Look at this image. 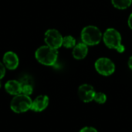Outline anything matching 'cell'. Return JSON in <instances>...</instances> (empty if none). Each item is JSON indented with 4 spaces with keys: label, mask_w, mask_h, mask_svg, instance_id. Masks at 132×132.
Returning a JSON list of instances; mask_svg holds the SVG:
<instances>
[{
    "label": "cell",
    "mask_w": 132,
    "mask_h": 132,
    "mask_svg": "<svg viewBox=\"0 0 132 132\" xmlns=\"http://www.w3.org/2000/svg\"><path fill=\"white\" fill-rule=\"evenodd\" d=\"M104 44L110 49H114L119 53L125 51V47L122 44V38L121 33L114 28L106 30L102 37Z\"/></svg>",
    "instance_id": "cell-1"
},
{
    "label": "cell",
    "mask_w": 132,
    "mask_h": 132,
    "mask_svg": "<svg viewBox=\"0 0 132 132\" xmlns=\"http://www.w3.org/2000/svg\"><path fill=\"white\" fill-rule=\"evenodd\" d=\"M57 49L52 48L49 46H42L36 51V58L37 61L45 65H54L57 61Z\"/></svg>",
    "instance_id": "cell-2"
},
{
    "label": "cell",
    "mask_w": 132,
    "mask_h": 132,
    "mask_svg": "<svg viewBox=\"0 0 132 132\" xmlns=\"http://www.w3.org/2000/svg\"><path fill=\"white\" fill-rule=\"evenodd\" d=\"M103 37L100 29L96 26L89 25L85 26L81 31L82 42L87 46H94L98 44Z\"/></svg>",
    "instance_id": "cell-3"
},
{
    "label": "cell",
    "mask_w": 132,
    "mask_h": 132,
    "mask_svg": "<svg viewBox=\"0 0 132 132\" xmlns=\"http://www.w3.org/2000/svg\"><path fill=\"white\" fill-rule=\"evenodd\" d=\"M32 101L29 96L24 95L22 93L15 95V96L12 100L10 103V107L15 113H24L31 109Z\"/></svg>",
    "instance_id": "cell-4"
},
{
    "label": "cell",
    "mask_w": 132,
    "mask_h": 132,
    "mask_svg": "<svg viewBox=\"0 0 132 132\" xmlns=\"http://www.w3.org/2000/svg\"><path fill=\"white\" fill-rule=\"evenodd\" d=\"M96 71L101 75L108 76L112 75L115 71L114 63L108 58H100L94 64Z\"/></svg>",
    "instance_id": "cell-5"
},
{
    "label": "cell",
    "mask_w": 132,
    "mask_h": 132,
    "mask_svg": "<svg viewBox=\"0 0 132 132\" xmlns=\"http://www.w3.org/2000/svg\"><path fill=\"white\" fill-rule=\"evenodd\" d=\"M63 38L60 33L55 29L48 30L45 33L46 44L47 46L54 49H58L62 46Z\"/></svg>",
    "instance_id": "cell-6"
},
{
    "label": "cell",
    "mask_w": 132,
    "mask_h": 132,
    "mask_svg": "<svg viewBox=\"0 0 132 132\" xmlns=\"http://www.w3.org/2000/svg\"><path fill=\"white\" fill-rule=\"evenodd\" d=\"M95 93L96 92L94 87L89 84H83L78 89L79 97L82 101L85 103H89L94 100Z\"/></svg>",
    "instance_id": "cell-7"
},
{
    "label": "cell",
    "mask_w": 132,
    "mask_h": 132,
    "mask_svg": "<svg viewBox=\"0 0 132 132\" xmlns=\"http://www.w3.org/2000/svg\"><path fill=\"white\" fill-rule=\"evenodd\" d=\"M49 104V98L47 96L41 95L37 96L32 103L31 110L36 112H41L44 110Z\"/></svg>",
    "instance_id": "cell-8"
},
{
    "label": "cell",
    "mask_w": 132,
    "mask_h": 132,
    "mask_svg": "<svg viewBox=\"0 0 132 132\" xmlns=\"http://www.w3.org/2000/svg\"><path fill=\"white\" fill-rule=\"evenodd\" d=\"M3 62L7 68L13 70L15 69L19 65V58L15 53L12 51H9L4 54Z\"/></svg>",
    "instance_id": "cell-9"
},
{
    "label": "cell",
    "mask_w": 132,
    "mask_h": 132,
    "mask_svg": "<svg viewBox=\"0 0 132 132\" xmlns=\"http://www.w3.org/2000/svg\"><path fill=\"white\" fill-rule=\"evenodd\" d=\"M73 56L75 59L81 60L86 58L88 54V46L84 43H79L73 49Z\"/></svg>",
    "instance_id": "cell-10"
},
{
    "label": "cell",
    "mask_w": 132,
    "mask_h": 132,
    "mask_svg": "<svg viewBox=\"0 0 132 132\" xmlns=\"http://www.w3.org/2000/svg\"><path fill=\"white\" fill-rule=\"evenodd\" d=\"M5 90L8 93L11 95H18L21 93L22 86L19 81L16 80H9L5 83Z\"/></svg>",
    "instance_id": "cell-11"
},
{
    "label": "cell",
    "mask_w": 132,
    "mask_h": 132,
    "mask_svg": "<svg viewBox=\"0 0 132 132\" xmlns=\"http://www.w3.org/2000/svg\"><path fill=\"white\" fill-rule=\"evenodd\" d=\"M113 6L118 9H125L132 3V0H111Z\"/></svg>",
    "instance_id": "cell-12"
},
{
    "label": "cell",
    "mask_w": 132,
    "mask_h": 132,
    "mask_svg": "<svg viewBox=\"0 0 132 132\" xmlns=\"http://www.w3.org/2000/svg\"><path fill=\"white\" fill-rule=\"evenodd\" d=\"M76 45V40L73 37L69 35V36H66L63 38V44L62 46H63L66 48H73Z\"/></svg>",
    "instance_id": "cell-13"
},
{
    "label": "cell",
    "mask_w": 132,
    "mask_h": 132,
    "mask_svg": "<svg viewBox=\"0 0 132 132\" xmlns=\"http://www.w3.org/2000/svg\"><path fill=\"white\" fill-rule=\"evenodd\" d=\"M21 86H22L21 93L26 95V96H29L32 93V91H33L32 84H29V83L21 84Z\"/></svg>",
    "instance_id": "cell-14"
},
{
    "label": "cell",
    "mask_w": 132,
    "mask_h": 132,
    "mask_svg": "<svg viewBox=\"0 0 132 132\" xmlns=\"http://www.w3.org/2000/svg\"><path fill=\"white\" fill-rule=\"evenodd\" d=\"M94 100H95L97 103H98L100 104H102V103H104L106 102L107 96L103 93H96L94 98Z\"/></svg>",
    "instance_id": "cell-15"
},
{
    "label": "cell",
    "mask_w": 132,
    "mask_h": 132,
    "mask_svg": "<svg viewBox=\"0 0 132 132\" xmlns=\"http://www.w3.org/2000/svg\"><path fill=\"white\" fill-rule=\"evenodd\" d=\"M5 74V66L0 62V80L4 77Z\"/></svg>",
    "instance_id": "cell-16"
},
{
    "label": "cell",
    "mask_w": 132,
    "mask_h": 132,
    "mask_svg": "<svg viewBox=\"0 0 132 132\" xmlns=\"http://www.w3.org/2000/svg\"><path fill=\"white\" fill-rule=\"evenodd\" d=\"M80 132H97V131L95 128H94L86 127V128H84L83 129H81Z\"/></svg>",
    "instance_id": "cell-17"
},
{
    "label": "cell",
    "mask_w": 132,
    "mask_h": 132,
    "mask_svg": "<svg viewBox=\"0 0 132 132\" xmlns=\"http://www.w3.org/2000/svg\"><path fill=\"white\" fill-rule=\"evenodd\" d=\"M128 26L132 30V12L130 14V16H129V17H128Z\"/></svg>",
    "instance_id": "cell-18"
},
{
    "label": "cell",
    "mask_w": 132,
    "mask_h": 132,
    "mask_svg": "<svg viewBox=\"0 0 132 132\" xmlns=\"http://www.w3.org/2000/svg\"><path fill=\"white\" fill-rule=\"evenodd\" d=\"M128 67L130 68V69L132 70V56L129 58L128 61Z\"/></svg>",
    "instance_id": "cell-19"
},
{
    "label": "cell",
    "mask_w": 132,
    "mask_h": 132,
    "mask_svg": "<svg viewBox=\"0 0 132 132\" xmlns=\"http://www.w3.org/2000/svg\"><path fill=\"white\" fill-rule=\"evenodd\" d=\"M0 87H1V83H0Z\"/></svg>",
    "instance_id": "cell-20"
}]
</instances>
